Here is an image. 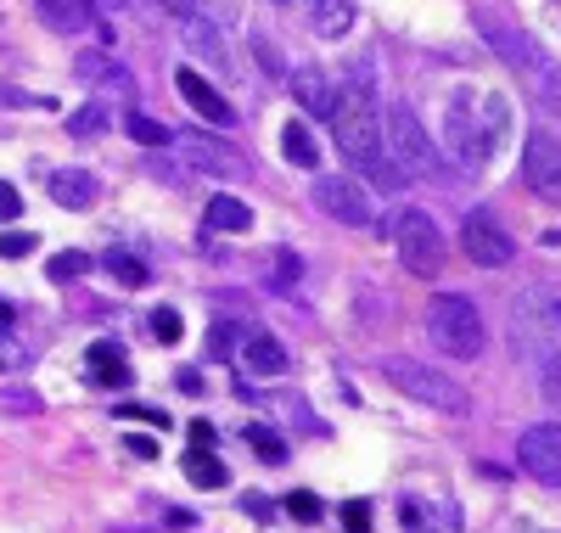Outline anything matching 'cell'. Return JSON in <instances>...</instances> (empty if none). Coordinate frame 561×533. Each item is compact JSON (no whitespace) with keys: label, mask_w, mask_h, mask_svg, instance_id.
<instances>
[{"label":"cell","mask_w":561,"mask_h":533,"mask_svg":"<svg viewBox=\"0 0 561 533\" xmlns=\"http://www.w3.org/2000/svg\"><path fill=\"white\" fill-rule=\"evenodd\" d=\"M523 169H528V185L539 191V203L561 208V140H556L550 129H534V135H528Z\"/></svg>","instance_id":"12"},{"label":"cell","mask_w":561,"mask_h":533,"mask_svg":"<svg viewBox=\"0 0 561 533\" xmlns=\"http://www.w3.org/2000/svg\"><path fill=\"white\" fill-rule=\"evenodd\" d=\"M478 124H483V147H489V152H500V140H505V129H511V107H505V95H483V102H478Z\"/></svg>","instance_id":"24"},{"label":"cell","mask_w":561,"mask_h":533,"mask_svg":"<svg viewBox=\"0 0 561 533\" xmlns=\"http://www.w3.org/2000/svg\"><path fill=\"white\" fill-rule=\"evenodd\" d=\"M517 461L534 483H545V489H561V427L545 421V427H528L523 444H517Z\"/></svg>","instance_id":"11"},{"label":"cell","mask_w":561,"mask_h":533,"mask_svg":"<svg viewBox=\"0 0 561 533\" xmlns=\"http://www.w3.org/2000/svg\"><path fill=\"white\" fill-rule=\"evenodd\" d=\"M444 147H449V163L478 174L489 163V147H483V124H478V95L472 90H449L444 102Z\"/></svg>","instance_id":"6"},{"label":"cell","mask_w":561,"mask_h":533,"mask_svg":"<svg viewBox=\"0 0 561 533\" xmlns=\"http://www.w3.org/2000/svg\"><path fill=\"white\" fill-rule=\"evenodd\" d=\"M460 248H466V259H472V264L500 270V264H511V253H517V241L505 236V225H500L489 208H472V214L460 219Z\"/></svg>","instance_id":"10"},{"label":"cell","mask_w":561,"mask_h":533,"mask_svg":"<svg viewBox=\"0 0 561 533\" xmlns=\"http://www.w3.org/2000/svg\"><path fill=\"white\" fill-rule=\"evenodd\" d=\"M248 444H253V455H264L270 466L287 461V444H280V432H270V427H248Z\"/></svg>","instance_id":"30"},{"label":"cell","mask_w":561,"mask_h":533,"mask_svg":"<svg viewBox=\"0 0 561 533\" xmlns=\"http://www.w3.org/2000/svg\"><path fill=\"white\" fill-rule=\"evenodd\" d=\"M73 73L90 84V90H113V95H135V73L113 57V52H84L73 63Z\"/></svg>","instance_id":"14"},{"label":"cell","mask_w":561,"mask_h":533,"mask_svg":"<svg viewBox=\"0 0 561 533\" xmlns=\"http://www.w3.org/2000/svg\"><path fill=\"white\" fill-rule=\"evenodd\" d=\"M304 18L320 39H343L354 29V0H304Z\"/></svg>","instance_id":"18"},{"label":"cell","mask_w":561,"mask_h":533,"mask_svg":"<svg viewBox=\"0 0 561 533\" xmlns=\"http://www.w3.org/2000/svg\"><path fill=\"white\" fill-rule=\"evenodd\" d=\"M102 129H107V107H102V102H90V107H79V113L68 118V135H73V140L102 135Z\"/></svg>","instance_id":"29"},{"label":"cell","mask_w":561,"mask_h":533,"mask_svg":"<svg viewBox=\"0 0 561 533\" xmlns=\"http://www.w3.org/2000/svg\"><path fill=\"white\" fill-rule=\"evenodd\" d=\"M23 214V197H18V185H7V180H0V225H12Z\"/></svg>","instance_id":"39"},{"label":"cell","mask_w":561,"mask_h":533,"mask_svg":"<svg viewBox=\"0 0 561 533\" xmlns=\"http://www.w3.org/2000/svg\"><path fill=\"white\" fill-rule=\"evenodd\" d=\"M208 225L214 230H248L253 225V208L242 197H230V191H219V197L208 203Z\"/></svg>","instance_id":"25"},{"label":"cell","mask_w":561,"mask_h":533,"mask_svg":"<svg viewBox=\"0 0 561 533\" xmlns=\"http://www.w3.org/2000/svg\"><path fill=\"white\" fill-rule=\"evenodd\" d=\"M427 337L449 360H478L483 354V315L466 304L460 293H438L427 304Z\"/></svg>","instance_id":"4"},{"label":"cell","mask_w":561,"mask_h":533,"mask_svg":"<svg viewBox=\"0 0 561 533\" xmlns=\"http://www.w3.org/2000/svg\"><path fill=\"white\" fill-rule=\"evenodd\" d=\"M169 152H180V163H192L214 180H248V158L242 152H230L219 135H203V129H180L169 135Z\"/></svg>","instance_id":"8"},{"label":"cell","mask_w":561,"mask_h":533,"mask_svg":"<svg viewBox=\"0 0 561 533\" xmlns=\"http://www.w3.org/2000/svg\"><path fill=\"white\" fill-rule=\"evenodd\" d=\"M539 394H545V405H556V410H561V354L539 360Z\"/></svg>","instance_id":"32"},{"label":"cell","mask_w":561,"mask_h":533,"mask_svg":"<svg viewBox=\"0 0 561 533\" xmlns=\"http://www.w3.org/2000/svg\"><path fill=\"white\" fill-rule=\"evenodd\" d=\"M28 253H34L28 230H7V236H0V259H28Z\"/></svg>","instance_id":"34"},{"label":"cell","mask_w":561,"mask_h":533,"mask_svg":"<svg viewBox=\"0 0 561 533\" xmlns=\"http://www.w3.org/2000/svg\"><path fill=\"white\" fill-rule=\"evenodd\" d=\"M242 365L253 376H280V371H287V349H280L270 331H253L248 343H242Z\"/></svg>","instance_id":"21"},{"label":"cell","mask_w":561,"mask_h":533,"mask_svg":"<svg viewBox=\"0 0 561 533\" xmlns=\"http://www.w3.org/2000/svg\"><path fill=\"white\" fill-rule=\"evenodd\" d=\"M275 286H280V293H298V259L293 253L275 259Z\"/></svg>","instance_id":"37"},{"label":"cell","mask_w":561,"mask_h":533,"mask_svg":"<svg viewBox=\"0 0 561 533\" xmlns=\"http://www.w3.org/2000/svg\"><path fill=\"white\" fill-rule=\"evenodd\" d=\"M287 517H293V522H320V500L298 489V495H287Z\"/></svg>","instance_id":"35"},{"label":"cell","mask_w":561,"mask_h":533,"mask_svg":"<svg viewBox=\"0 0 561 533\" xmlns=\"http://www.w3.org/2000/svg\"><path fill=\"white\" fill-rule=\"evenodd\" d=\"M118 416H124V421H147V427H169V416H163V410H152V405H124Z\"/></svg>","instance_id":"40"},{"label":"cell","mask_w":561,"mask_h":533,"mask_svg":"<svg viewBox=\"0 0 561 533\" xmlns=\"http://www.w3.org/2000/svg\"><path fill=\"white\" fill-rule=\"evenodd\" d=\"M129 455L135 461H158V439H135V432H129Z\"/></svg>","instance_id":"42"},{"label":"cell","mask_w":561,"mask_h":533,"mask_svg":"<svg viewBox=\"0 0 561 533\" xmlns=\"http://www.w3.org/2000/svg\"><path fill=\"white\" fill-rule=\"evenodd\" d=\"M45 275L51 281H79V275H90V253H57L51 264H45Z\"/></svg>","instance_id":"31"},{"label":"cell","mask_w":561,"mask_h":533,"mask_svg":"<svg viewBox=\"0 0 561 533\" xmlns=\"http://www.w3.org/2000/svg\"><path fill=\"white\" fill-rule=\"evenodd\" d=\"M382 147H388V158H393V169L399 174H438L444 163H438V152H433V140H427V129H421V118L404 107V102H393L388 107V118H382Z\"/></svg>","instance_id":"5"},{"label":"cell","mask_w":561,"mask_h":533,"mask_svg":"<svg viewBox=\"0 0 561 533\" xmlns=\"http://www.w3.org/2000/svg\"><path fill=\"white\" fill-rule=\"evenodd\" d=\"M34 12H39V23L51 34H84L96 7H90V0H34Z\"/></svg>","instance_id":"19"},{"label":"cell","mask_w":561,"mask_h":533,"mask_svg":"<svg viewBox=\"0 0 561 533\" xmlns=\"http://www.w3.org/2000/svg\"><path fill=\"white\" fill-rule=\"evenodd\" d=\"M174 84H180V95H185V102H192L208 124H230V118H237V107H230V102H225V95H219L197 68H180V73H174Z\"/></svg>","instance_id":"16"},{"label":"cell","mask_w":561,"mask_h":533,"mask_svg":"<svg viewBox=\"0 0 561 533\" xmlns=\"http://www.w3.org/2000/svg\"><path fill=\"white\" fill-rule=\"evenodd\" d=\"M185 477H192L197 483V489H225V483H230V466L214 455V450H192V455H185Z\"/></svg>","instance_id":"23"},{"label":"cell","mask_w":561,"mask_h":533,"mask_svg":"<svg viewBox=\"0 0 561 533\" xmlns=\"http://www.w3.org/2000/svg\"><path fill=\"white\" fill-rule=\"evenodd\" d=\"M169 135H174L169 124H158V118H147V113H129V140H135V147H158V152H163Z\"/></svg>","instance_id":"28"},{"label":"cell","mask_w":561,"mask_h":533,"mask_svg":"<svg viewBox=\"0 0 561 533\" xmlns=\"http://www.w3.org/2000/svg\"><path fill=\"white\" fill-rule=\"evenodd\" d=\"M84 371H90V382L96 387H124L129 382V360H124V349L118 343H90V354H84Z\"/></svg>","instance_id":"20"},{"label":"cell","mask_w":561,"mask_h":533,"mask_svg":"<svg viewBox=\"0 0 561 533\" xmlns=\"http://www.w3.org/2000/svg\"><path fill=\"white\" fill-rule=\"evenodd\" d=\"M90 7L107 12V18H118V12H129V7H135V0H90Z\"/></svg>","instance_id":"43"},{"label":"cell","mask_w":561,"mask_h":533,"mask_svg":"<svg viewBox=\"0 0 561 533\" xmlns=\"http://www.w3.org/2000/svg\"><path fill=\"white\" fill-rule=\"evenodd\" d=\"M253 45H259V68H264V73H270V79H280V73H287V63H280V52H275V45H270V39H264V34H259V39H253Z\"/></svg>","instance_id":"38"},{"label":"cell","mask_w":561,"mask_h":533,"mask_svg":"<svg viewBox=\"0 0 561 533\" xmlns=\"http://www.w3.org/2000/svg\"><path fill=\"white\" fill-rule=\"evenodd\" d=\"M270 7H287V0H270Z\"/></svg>","instance_id":"47"},{"label":"cell","mask_w":561,"mask_h":533,"mask_svg":"<svg viewBox=\"0 0 561 533\" xmlns=\"http://www.w3.org/2000/svg\"><path fill=\"white\" fill-rule=\"evenodd\" d=\"M511 343L528 365L561 354V298L550 286H528V293L511 304Z\"/></svg>","instance_id":"2"},{"label":"cell","mask_w":561,"mask_h":533,"mask_svg":"<svg viewBox=\"0 0 561 533\" xmlns=\"http://www.w3.org/2000/svg\"><path fill=\"white\" fill-rule=\"evenodd\" d=\"M51 197H57V208H73V214H84V208H96V197H102V180L90 174V169H57L51 180Z\"/></svg>","instance_id":"15"},{"label":"cell","mask_w":561,"mask_h":533,"mask_svg":"<svg viewBox=\"0 0 561 533\" xmlns=\"http://www.w3.org/2000/svg\"><path fill=\"white\" fill-rule=\"evenodd\" d=\"M180 29H185V45H192L197 57H208V63H225V39H219V29L203 18V7H197V12H185V18H180Z\"/></svg>","instance_id":"22"},{"label":"cell","mask_w":561,"mask_h":533,"mask_svg":"<svg viewBox=\"0 0 561 533\" xmlns=\"http://www.w3.org/2000/svg\"><path fill=\"white\" fill-rule=\"evenodd\" d=\"M180 331H185V326H180L174 309H158V315H152V337H158V343H180Z\"/></svg>","instance_id":"36"},{"label":"cell","mask_w":561,"mask_h":533,"mask_svg":"<svg viewBox=\"0 0 561 533\" xmlns=\"http://www.w3.org/2000/svg\"><path fill=\"white\" fill-rule=\"evenodd\" d=\"M472 23H478V34L494 45V57H505V63L517 68V73H523V68H528V57L539 52V45H534V39L517 29V23H511L505 12H489V7H478V12H472Z\"/></svg>","instance_id":"13"},{"label":"cell","mask_w":561,"mask_h":533,"mask_svg":"<svg viewBox=\"0 0 561 533\" xmlns=\"http://www.w3.org/2000/svg\"><path fill=\"white\" fill-rule=\"evenodd\" d=\"M124 286H147L152 281V270H147V259H140V253H129V248H107V259H102Z\"/></svg>","instance_id":"27"},{"label":"cell","mask_w":561,"mask_h":533,"mask_svg":"<svg viewBox=\"0 0 561 533\" xmlns=\"http://www.w3.org/2000/svg\"><path fill=\"white\" fill-rule=\"evenodd\" d=\"M343 528H348V533H370V506H365V500H354V506L343 511Z\"/></svg>","instance_id":"41"},{"label":"cell","mask_w":561,"mask_h":533,"mask_svg":"<svg viewBox=\"0 0 561 533\" xmlns=\"http://www.w3.org/2000/svg\"><path fill=\"white\" fill-rule=\"evenodd\" d=\"M393 248H399V259H404L410 275H421V281H438L444 275V230L433 225V214L404 208L399 225H393Z\"/></svg>","instance_id":"7"},{"label":"cell","mask_w":561,"mask_h":533,"mask_svg":"<svg viewBox=\"0 0 561 533\" xmlns=\"http://www.w3.org/2000/svg\"><path fill=\"white\" fill-rule=\"evenodd\" d=\"M280 152H287V163H298V169H314L320 163V152H314V140H309V129L293 118L287 129H280Z\"/></svg>","instance_id":"26"},{"label":"cell","mask_w":561,"mask_h":533,"mask_svg":"<svg viewBox=\"0 0 561 533\" xmlns=\"http://www.w3.org/2000/svg\"><path fill=\"white\" fill-rule=\"evenodd\" d=\"M314 208H325L332 219L365 230V225H377V203H370V191L348 174H314Z\"/></svg>","instance_id":"9"},{"label":"cell","mask_w":561,"mask_h":533,"mask_svg":"<svg viewBox=\"0 0 561 533\" xmlns=\"http://www.w3.org/2000/svg\"><path fill=\"white\" fill-rule=\"evenodd\" d=\"M0 326H12V304L7 298H0Z\"/></svg>","instance_id":"46"},{"label":"cell","mask_w":561,"mask_h":533,"mask_svg":"<svg viewBox=\"0 0 561 533\" xmlns=\"http://www.w3.org/2000/svg\"><path fill=\"white\" fill-rule=\"evenodd\" d=\"M163 12H174V18H185V12H197V0H158Z\"/></svg>","instance_id":"44"},{"label":"cell","mask_w":561,"mask_h":533,"mask_svg":"<svg viewBox=\"0 0 561 533\" xmlns=\"http://www.w3.org/2000/svg\"><path fill=\"white\" fill-rule=\"evenodd\" d=\"M192 444H203V450L214 444V427H208V421H197V427H192Z\"/></svg>","instance_id":"45"},{"label":"cell","mask_w":561,"mask_h":533,"mask_svg":"<svg viewBox=\"0 0 561 533\" xmlns=\"http://www.w3.org/2000/svg\"><path fill=\"white\" fill-rule=\"evenodd\" d=\"M287 84H293V95H298V107H304V113H314V118H332V107H337V90H332V79H325L320 68H293V73H287Z\"/></svg>","instance_id":"17"},{"label":"cell","mask_w":561,"mask_h":533,"mask_svg":"<svg viewBox=\"0 0 561 533\" xmlns=\"http://www.w3.org/2000/svg\"><path fill=\"white\" fill-rule=\"evenodd\" d=\"M332 129H337V147L348 163H359L377 185H399V169L382 147V118H377V102H370V90L354 79V90L337 95V107H332Z\"/></svg>","instance_id":"1"},{"label":"cell","mask_w":561,"mask_h":533,"mask_svg":"<svg viewBox=\"0 0 561 533\" xmlns=\"http://www.w3.org/2000/svg\"><path fill=\"white\" fill-rule=\"evenodd\" d=\"M382 371H388V382L399 387V394H410L415 405H427V410H438L449 421L472 416V394H466L449 371H433V365H421V360H382Z\"/></svg>","instance_id":"3"},{"label":"cell","mask_w":561,"mask_h":533,"mask_svg":"<svg viewBox=\"0 0 561 533\" xmlns=\"http://www.w3.org/2000/svg\"><path fill=\"white\" fill-rule=\"evenodd\" d=\"M28 365V343H18L12 326H0V371H23Z\"/></svg>","instance_id":"33"}]
</instances>
